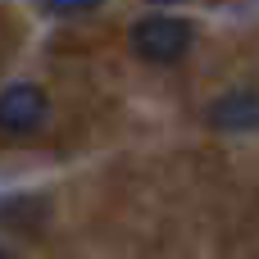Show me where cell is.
Listing matches in <instances>:
<instances>
[{
  "label": "cell",
  "mask_w": 259,
  "mask_h": 259,
  "mask_svg": "<svg viewBox=\"0 0 259 259\" xmlns=\"http://www.w3.org/2000/svg\"><path fill=\"white\" fill-rule=\"evenodd\" d=\"M132 50L146 64H178L191 50V23L178 14H146L132 27Z\"/></svg>",
  "instance_id": "obj_1"
},
{
  "label": "cell",
  "mask_w": 259,
  "mask_h": 259,
  "mask_svg": "<svg viewBox=\"0 0 259 259\" xmlns=\"http://www.w3.org/2000/svg\"><path fill=\"white\" fill-rule=\"evenodd\" d=\"M46 123V91L36 82H14L0 91V137H32Z\"/></svg>",
  "instance_id": "obj_2"
},
{
  "label": "cell",
  "mask_w": 259,
  "mask_h": 259,
  "mask_svg": "<svg viewBox=\"0 0 259 259\" xmlns=\"http://www.w3.org/2000/svg\"><path fill=\"white\" fill-rule=\"evenodd\" d=\"M205 118H209V127H219V132H255L259 127V91L241 87V91L219 96Z\"/></svg>",
  "instance_id": "obj_3"
},
{
  "label": "cell",
  "mask_w": 259,
  "mask_h": 259,
  "mask_svg": "<svg viewBox=\"0 0 259 259\" xmlns=\"http://www.w3.org/2000/svg\"><path fill=\"white\" fill-rule=\"evenodd\" d=\"M46 219V200L41 196H9L0 205V223L5 228H18V232H36Z\"/></svg>",
  "instance_id": "obj_4"
},
{
  "label": "cell",
  "mask_w": 259,
  "mask_h": 259,
  "mask_svg": "<svg viewBox=\"0 0 259 259\" xmlns=\"http://www.w3.org/2000/svg\"><path fill=\"white\" fill-rule=\"evenodd\" d=\"M50 14H91V9H100L105 0H41Z\"/></svg>",
  "instance_id": "obj_5"
},
{
  "label": "cell",
  "mask_w": 259,
  "mask_h": 259,
  "mask_svg": "<svg viewBox=\"0 0 259 259\" xmlns=\"http://www.w3.org/2000/svg\"><path fill=\"white\" fill-rule=\"evenodd\" d=\"M0 259H14V255H9V250H5V246H0Z\"/></svg>",
  "instance_id": "obj_6"
},
{
  "label": "cell",
  "mask_w": 259,
  "mask_h": 259,
  "mask_svg": "<svg viewBox=\"0 0 259 259\" xmlns=\"http://www.w3.org/2000/svg\"><path fill=\"white\" fill-rule=\"evenodd\" d=\"M155 5H178V0H155Z\"/></svg>",
  "instance_id": "obj_7"
}]
</instances>
